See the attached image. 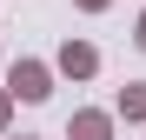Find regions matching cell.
Returning <instances> with one entry per match:
<instances>
[{
	"label": "cell",
	"instance_id": "obj_1",
	"mask_svg": "<svg viewBox=\"0 0 146 140\" xmlns=\"http://www.w3.org/2000/svg\"><path fill=\"white\" fill-rule=\"evenodd\" d=\"M139 40H146V27H139Z\"/></svg>",
	"mask_w": 146,
	"mask_h": 140
}]
</instances>
